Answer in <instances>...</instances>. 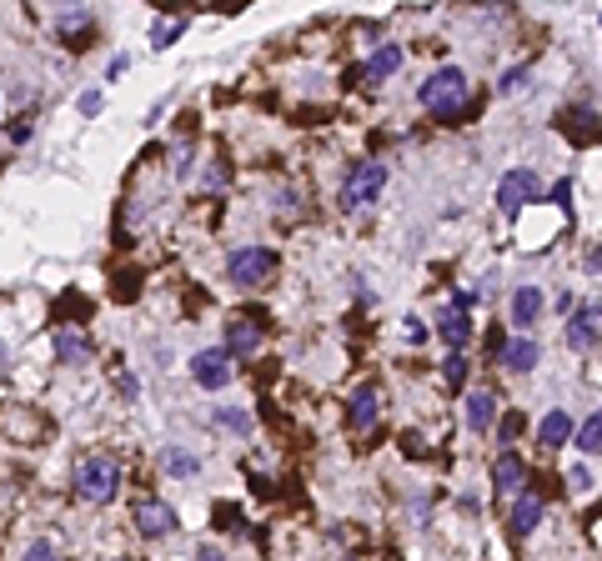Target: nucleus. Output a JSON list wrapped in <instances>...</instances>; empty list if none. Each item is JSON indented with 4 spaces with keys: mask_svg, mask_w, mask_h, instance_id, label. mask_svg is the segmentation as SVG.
I'll list each match as a JSON object with an SVG mask.
<instances>
[{
    "mask_svg": "<svg viewBox=\"0 0 602 561\" xmlns=\"http://www.w3.org/2000/svg\"><path fill=\"white\" fill-rule=\"evenodd\" d=\"M417 101H422V111H432L442 126L462 121V111H467V76H462V66L432 71V76L417 86Z\"/></svg>",
    "mask_w": 602,
    "mask_h": 561,
    "instance_id": "f257e3e1",
    "label": "nucleus"
},
{
    "mask_svg": "<svg viewBox=\"0 0 602 561\" xmlns=\"http://www.w3.org/2000/svg\"><path fill=\"white\" fill-rule=\"evenodd\" d=\"M76 491L86 496V501H116V491H121V461L116 456H86L81 461V471H76Z\"/></svg>",
    "mask_w": 602,
    "mask_h": 561,
    "instance_id": "f03ea898",
    "label": "nucleus"
},
{
    "mask_svg": "<svg viewBox=\"0 0 602 561\" xmlns=\"http://www.w3.org/2000/svg\"><path fill=\"white\" fill-rule=\"evenodd\" d=\"M271 271H276V251H266V246H236L226 256V276L241 291H256L261 281H271Z\"/></svg>",
    "mask_w": 602,
    "mask_h": 561,
    "instance_id": "7ed1b4c3",
    "label": "nucleus"
},
{
    "mask_svg": "<svg viewBox=\"0 0 602 561\" xmlns=\"http://www.w3.org/2000/svg\"><path fill=\"white\" fill-rule=\"evenodd\" d=\"M382 186H387V166L357 161V166L347 171V181H342V211H362L367 201L382 196Z\"/></svg>",
    "mask_w": 602,
    "mask_h": 561,
    "instance_id": "20e7f679",
    "label": "nucleus"
},
{
    "mask_svg": "<svg viewBox=\"0 0 602 561\" xmlns=\"http://www.w3.org/2000/svg\"><path fill=\"white\" fill-rule=\"evenodd\" d=\"M131 521H136V531L151 536V541H161V536H171V531L181 526L176 506H166L161 496H141V501L131 506Z\"/></svg>",
    "mask_w": 602,
    "mask_h": 561,
    "instance_id": "39448f33",
    "label": "nucleus"
},
{
    "mask_svg": "<svg viewBox=\"0 0 602 561\" xmlns=\"http://www.w3.org/2000/svg\"><path fill=\"white\" fill-rule=\"evenodd\" d=\"M532 196H537V176H532L527 166H517V171H507V176L497 181V206H502V216H517L522 206H532Z\"/></svg>",
    "mask_w": 602,
    "mask_h": 561,
    "instance_id": "423d86ee",
    "label": "nucleus"
},
{
    "mask_svg": "<svg viewBox=\"0 0 602 561\" xmlns=\"http://www.w3.org/2000/svg\"><path fill=\"white\" fill-rule=\"evenodd\" d=\"M191 381H196L201 391H221V386L231 381V356H226L221 346L196 351V356H191Z\"/></svg>",
    "mask_w": 602,
    "mask_h": 561,
    "instance_id": "0eeeda50",
    "label": "nucleus"
},
{
    "mask_svg": "<svg viewBox=\"0 0 602 561\" xmlns=\"http://www.w3.org/2000/svg\"><path fill=\"white\" fill-rule=\"evenodd\" d=\"M597 336H602V306L587 301V306H577V311L567 316V346H572V351H592Z\"/></svg>",
    "mask_w": 602,
    "mask_h": 561,
    "instance_id": "6e6552de",
    "label": "nucleus"
},
{
    "mask_svg": "<svg viewBox=\"0 0 602 561\" xmlns=\"http://www.w3.org/2000/svg\"><path fill=\"white\" fill-rule=\"evenodd\" d=\"M377 416H382V391L377 386H357L352 401H347V426L352 431H372Z\"/></svg>",
    "mask_w": 602,
    "mask_h": 561,
    "instance_id": "1a4fd4ad",
    "label": "nucleus"
},
{
    "mask_svg": "<svg viewBox=\"0 0 602 561\" xmlns=\"http://www.w3.org/2000/svg\"><path fill=\"white\" fill-rule=\"evenodd\" d=\"M492 486H497L502 496H522V491H527V466H522L517 451H502V456H497V466H492Z\"/></svg>",
    "mask_w": 602,
    "mask_h": 561,
    "instance_id": "9d476101",
    "label": "nucleus"
},
{
    "mask_svg": "<svg viewBox=\"0 0 602 561\" xmlns=\"http://www.w3.org/2000/svg\"><path fill=\"white\" fill-rule=\"evenodd\" d=\"M542 511H547V501H542L537 491H522V496L512 501V516H507L512 536H532V531L542 526Z\"/></svg>",
    "mask_w": 602,
    "mask_h": 561,
    "instance_id": "9b49d317",
    "label": "nucleus"
},
{
    "mask_svg": "<svg viewBox=\"0 0 602 561\" xmlns=\"http://www.w3.org/2000/svg\"><path fill=\"white\" fill-rule=\"evenodd\" d=\"M437 336H442L452 351H467V341H472V316L457 311V306H447V311L437 316Z\"/></svg>",
    "mask_w": 602,
    "mask_h": 561,
    "instance_id": "f8f14e48",
    "label": "nucleus"
},
{
    "mask_svg": "<svg viewBox=\"0 0 602 561\" xmlns=\"http://www.w3.org/2000/svg\"><path fill=\"white\" fill-rule=\"evenodd\" d=\"M497 356H502V366H507V371H532V366L542 361V346H537L532 336H512V341H502V351H497Z\"/></svg>",
    "mask_w": 602,
    "mask_h": 561,
    "instance_id": "ddd939ff",
    "label": "nucleus"
},
{
    "mask_svg": "<svg viewBox=\"0 0 602 561\" xmlns=\"http://www.w3.org/2000/svg\"><path fill=\"white\" fill-rule=\"evenodd\" d=\"M557 121H562L567 141H577V146H592V141H602V121H597L592 111H562Z\"/></svg>",
    "mask_w": 602,
    "mask_h": 561,
    "instance_id": "4468645a",
    "label": "nucleus"
},
{
    "mask_svg": "<svg viewBox=\"0 0 602 561\" xmlns=\"http://www.w3.org/2000/svg\"><path fill=\"white\" fill-rule=\"evenodd\" d=\"M542 286H517L512 291V326H537V316H542Z\"/></svg>",
    "mask_w": 602,
    "mask_h": 561,
    "instance_id": "2eb2a0df",
    "label": "nucleus"
},
{
    "mask_svg": "<svg viewBox=\"0 0 602 561\" xmlns=\"http://www.w3.org/2000/svg\"><path fill=\"white\" fill-rule=\"evenodd\" d=\"M221 351H226V356H256V351H261V326H251V321H231Z\"/></svg>",
    "mask_w": 602,
    "mask_h": 561,
    "instance_id": "dca6fc26",
    "label": "nucleus"
},
{
    "mask_svg": "<svg viewBox=\"0 0 602 561\" xmlns=\"http://www.w3.org/2000/svg\"><path fill=\"white\" fill-rule=\"evenodd\" d=\"M397 71H402V46H377V51H372V61L362 66V76H367L372 86H382V81H387V76H397Z\"/></svg>",
    "mask_w": 602,
    "mask_h": 561,
    "instance_id": "f3484780",
    "label": "nucleus"
},
{
    "mask_svg": "<svg viewBox=\"0 0 602 561\" xmlns=\"http://www.w3.org/2000/svg\"><path fill=\"white\" fill-rule=\"evenodd\" d=\"M572 431H577V421H572L567 411H547V416L537 421V441H542V446H567Z\"/></svg>",
    "mask_w": 602,
    "mask_h": 561,
    "instance_id": "a211bd4d",
    "label": "nucleus"
},
{
    "mask_svg": "<svg viewBox=\"0 0 602 561\" xmlns=\"http://www.w3.org/2000/svg\"><path fill=\"white\" fill-rule=\"evenodd\" d=\"M56 356H61V366H81V361L91 356V341H86L81 331L61 326V331H56Z\"/></svg>",
    "mask_w": 602,
    "mask_h": 561,
    "instance_id": "6ab92c4d",
    "label": "nucleus"
},
{
    "mask_svg": "<svg viewBox=\"0 0 602 561\" xmlns=\"http://www.w3.org/2000/svg\"><path fill=\"white\" fill-rule=\"evenodd\" d=\"M492 421H497L492 391H472V396H467V426H472V431H492Z\"/></svg>",
    "mask_w": 602,
    "mask_h": 561,
    "instance_id": "aec40b11",
    "label": "nucleus"
},
{
    "mask_svg": "<svg viewBox=\"0 0 602 561\" xmlns=\"http://www.w3.org/2000/svg\"><path fill=\"white\" fill-rule=\"evenodd\" d=\"M572 441H577L587 456H602V411H592V416L572 431Z\"/></svg>",
    "mask_w": 602,
    "mask_h": 561,
    "instance_id": "412c9836",
    "label": "nucleus"
},
{
    "mask_svg": "<svg viewBox=\"0 0 602 561\" xmlns=\"http://www.w3.org/2000/svg\"><path fill=\"white\" fill-rule=\"evenodd\" d=\"M86 26H91V6H71V11H61V21H56L61 36H81Z\"/></svg>",
    "mask_w": 602,
    "mask_h": 561,
    "instance_id": "4be33fe9",
    "label": "nucleus"
},
{
    "mask_svg": "<svg viewBox=\"0 0 602 561\" xmlns=\"http://www.w3.org/2000/svg\"><path fill=\"white\" fill-rule=\"evenodd\" d=\"M161 461H166V471H171V476H196V471H201V461H196L191 451H166Z\"/></svg>",
    "mask_w": 602,
    "mask_h": 561,
    "instance_id": "5701e85b",
    "label": "nucleus"
},
{
    "mask_svg": "<svg viewBox=\"0 0 602 561\" xmlns=\"http://www.w3.org/2000/svg\"><path fill=\"white\" fill-rule=\"evenodd\" d=\"M527 76H532V61H522V66H512V71H502V81H497V91H502V96H517Z\"/></svg>",
    "mask_w": 602,
    "mask_h": 561,
    "instance_id": "b1692460",
    "label": "nucleus"
},
{
    "mask_svg": "<svg viewBox=\"0 0 602 561\" xmlns=\"http://www.w3.org/2000/svg\"><path fill=\"white\" fill-rule=\"evenodd\" d=\"M181 31H186V21H161V26L151 31V46H156V51H166L171 41H181Z\"/></svg>",
    "mask_w": 602,
    "mask_h": 561,
    "instance_id": "393cba45",
    "label": "nucleus"
},
{
    "mask_svg": "<svg viewBox=\"0 0 602 561\" xmlns=\"http://www.w3.org/2000/svg\"><path fill=\"white\" fill-rule=\"evenodd\" d=\"M467 371H472V366H467V351H452V356L442 361V376H447L452 386H462V381H467Z\"/></svg>",
    "mask_w": 602,
    "mask_h": 561,
    "instance_id": "a878e982",
    "label": "nucleus"
},
{
    "mask_svg": "<svg viewBox=\"0 0 602 561\" xmlns=\"http://www.w3.org/2000/svg\"><path fill=\"white\" fill-rule=\"evenodd\" d=\"M21 561H61V551H56V546H51V541H31V546H26V556H21Z\"/></svg>",
    "mask_w": 602,
    "mask_h": 561,
    "instance_id": "bb28decb",
    "label": "nucleus"
},
{
    "mask_svg": "<svg viewBox=\"0 0 602 561\" xmlns=\"http://www.w3.org/2000/svg\"><path fill=\"white\" fill-rule=\"evenodd\" d=\"M216 426H226V431H251V416H241V411H216Z\"/></svg>",
    "mask_w": 602,
    "mask_h": 561,
    "instance_id": "cd10ccee",
    "label": "nucleus"
},
{
    "mask_svg": "<svg viewBox=\"0 0 602 561\" xmlns=\"http://www.w3.org/2000/svg\"><path fill=\"white\" fill-rule=\"evenodd\" d=\"M567 486H572V491H587V486H592V471H587V466H572V471H567Z\"/></svg>",
    "mask_w": 602,
    "mask_h": 561,
    "instance_id": "c85d7f7f",
    "label": "nucleus"
},
{
    "mask_svg": "<svg viewBox=\"0 0 602 561\" xmlns=\"http://www.w3.org/2000/svg\"><path fill=\"white\" fill-rule=\"evenodd\" d=\"M101 106H106V96H101V91H86V96H81V116H96Z\"/></svg>",
    "mask_w": 602,
    "mask_h": 561,
    "instance_id": "c756f323",
    "label": "nucleus"
},
{
    "mask_svg": "<svg viewBox=\"0 0 602 561\" xmlns=\"http://www.w3.org/2000/svg\"><path fill=\"white\" fill-rule=\"evenodd\" d=\"M517 431H522V416H517V411H507V416H502V441H512Z\"/></svg>",
    "mask_w": 602,
    "mask_h": 561,
    "instance_id": "7c9ffc66",
    "label": "nucleus"
},
{
    "mask_svg": "<svg viewBox=\"0 0 602 561\" xmlns=\"http://www.w3.org/2000/svg\"><path fill=\"white\" fill-rule=\"evenodd\" d=\"M427 336H432V331H427L417 316H407V341H427Z\"/></svg>",
    "mask_w": 602,
    "mask_h": 561,
    "instance_id": "2f4dec72",
    "label": "nucleus"
},
{
    "mask_svg": "<svg viewBox=\"0 0 602 561\" xmlns=\"http://www.w3.org/2000/svg\"><path fill=\"white\" fill-rule=\"evenodd\" d=\"M552 201L567 211V201H572V186H567V181H557V186H552Z\"/></svg>",
    "mask_w": 602,
    "mask_h": 561,
    "instance_id": "473e14b6",
    "label": "nucleus"
},
{
    "mask_svg": "<svg viewBox=\"0 0 602 561\" xmlns=\"http://www.w3.org/2000/svg\"><path fill=\"white\" fill-rule=\"evenodd\" d=\"M196 561H226V556H221V546H211V541H206V546L196 551Z\"/></svg>",
    "mask_w": 602,
    "mask_h": 561,
    "instance_id": "72a5a7b5",
    "label": "nucleus"
},
{
    "mask_svg": "<svg viewBox=\"0 0 602 561\" xmlns=\"http://www.w3.org/2000/svg\"><path fill=\"white\" fill-rule=\"evenodd\" d=\"M587 271H592V276H597V271H602V246H597V251H592V256H587Z\"/></svg>",
    "mask_w": 602,
    "mask_h": 561,
    "instance_id": "f704fd0d",
    "label": "nucleus"
},
{
    "mask_svg": "<svg viewBox=\"0 0 602 561\" xmlns=\"http://www.w3.org/2000/svg\"><path fill=\"white\" fill-rule=\"evenodd\" d=\"M11 366V351H6V341H0V371H6Z\"/></svg>",
    "mask_w": 602,
    "mask_h": 561,
    "instance_id": "c9c22d12",
    "label": "nucleus"
}]
</instances>
